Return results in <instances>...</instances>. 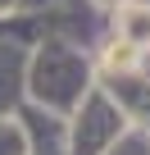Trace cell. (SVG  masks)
<instances>
[{
	"mask_svg": "<svg viewBox=\"0 0 150 155\" xmlns=\"http://www.w3.org/2000/svg\"><path fill=\"white\" fill-rule=\"evenodd\" d=\"M109 64L118 68V64H132V46H114V55H109Z\"/></svg>",
	"mask_w": 150,
	"mask_h": 155,
	"instance_id": "6da1fadb",
	"label": "cell"
}]
</instances>
